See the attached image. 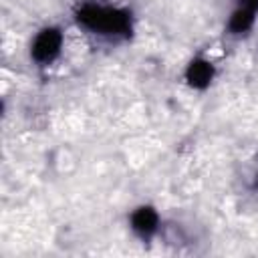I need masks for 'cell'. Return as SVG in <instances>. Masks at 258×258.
<instances>
[{
  "mask_svg": "<svg viewBox=\"0 0 258 258\" xmlns=\"http://www.w3.org/2000/svg\"><path fill=\"white\" fill-rule=\"evenodd\" d=\"M79 22L101 34H125L129 30L127 14L105 6H83L79 10Z\"/></svg>",
  "mask_w": 258,
  "mask_h": 258,
  "instance_id": "obj_1",
  "label": "cell"
},
{
  "mask_svg": "<svg viewBox=\"0 0 258 258\" xmlns=\"http://www.w3.org/2000/svg\"><path fill=\"white\" fill-rule=\"evenodd\" d=\"M60 40H62V36H60V32H58L56 28H46V30H42V32L34 38V42H32V56H34V60H38V62H48V60H52V58L58 54Z\"/></svg>",
  "mask_w": 258,
  "mask_h": 258,
  "instance_id": "obj_2",
  "label": "cell"
},
{
  "mask_svg": "<svg viewBox=\"0 0 258 258\" xmlns=\"http://www.w3.org/2000/svg\"><path fill=\"white\" fill-rule=\"evenodd\" d=\"M131 224H133V230L141 236H149L155 232L157 228V214L151 210V208H139L133 218H131Z\"/></svg>",
  "mask_w": 258,
  "mask_h": 258,
  "instance_id": "obj_3",
  "label": "cell"
},
{
  "mask_svg": "<svg viewBox=\"0 0 258 258\" xmlns=\"http://www.w3.org/2000/svg\"><path fill=\"white\" fill-rule=\"evenodd\" d=\"M254 12H256V8H250V6L242 4L232 14V18H230V24H228L230 30L232 32H244V30H248L252 26V22H254Z\"/></svg>",
  "mask_w": 258,
  "mask_h": 258,
  "instance_id": "obj_4",
  "label": "cell"
},
{
  "mask_svg": "<svg viewBox=\"0 0 258 258\" xmlns=\"http://www.w3.org/2000/svg\"><path fill=\"white\" fill-rule=\"evenodd\" d=\"M212 79V67L206 60H196L187 69V81L194 87H206Z\"/></svg>",
  "mask_w": 258,
  "mask_h": 258,
  "instance_id": "obj_5",
  "label": "cell"
},
{
  "mask_svg": "<svg viewBox=\"0 0 258 258\" xmlns=\"http://www.w3.org/2000/svg\"><path fill=\"white\" fill-rule=\"evenodd\" d=\"M256 187H258V175H256Z\"/></svg>",
  "mask_w": 258,
  "mask_h": 258,
  "instance_id": "obj_6",
  "label": "cell"
}]
</instances>
